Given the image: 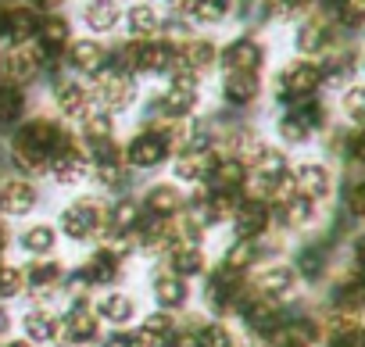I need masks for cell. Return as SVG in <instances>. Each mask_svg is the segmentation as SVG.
Segmentation results:
<instances>
[{"mask_svg": "<svg viewBox=\"0 0 365 347\" xmlns=\"http://www.w3.org/2000/svg\"><path fill=\"white\" fill-rule=\"evenodd\" d=\"M83 279L93 286H108V283H115L118 279V258L111 254V251H97L90 261H86V269H83Z\"/></svg>", "mask_w": 365, "mask_h": 347, "instance_id": "obj_26", "label": "cell"}, {"mask_svg": "<svg viewBox=\"0 0 365 347\" xmlns=\"http://www.w3.org/2000/svg\"><path fill=\"white\" fill-rule=\"evenodd\" d=\"M65 140L68 136L51 118L26 122L22 133L15 136V165H19V172H26V176H43V172H51V161H54V154H58V147Z\"/></svg>", "mask_w": 365, "mask_h": 347, "instance_id": "obj_1", "label": "cell"}, {"mask_svg": "<svg viewBox=\"0 0 365 347\" xmlns=\"http://www.w3.org/2000/svg\"><path fill=\"white\" fill-rule=\"evenodd\" d=\"M244 180H247V168L237 157H219L215 168H212V176H208L212 190H219V194H237L244 187Z\"/></svg>", "mask_w": 365, "mask_h": 347, "instance_id": "obj_19", "label": "cell"}, {"mask_svg": "<svg viewBox=\"0 0 365 347\" xmlns=\"http://www.w3.org/2000/svg\"><path fill=\"white\" fill-rule=\"evenodd\" d=\"M36 33H40V15L36 11H29V8L4 11V36L11 43H29Z\"/></svg>", "mask_w": 365, "mask_h": 347, "instance_id": "obj_20", "label": "cell"}, {"mask_svg": "<svg viewBox=\"0 0 365 347\" xmlns=\"http://www.w3.org/2000/svg\"><path fill=\"white\" fill-rule=\"evenodd\" d=\"M258 258V251H255V240H240L230 254H226V261H222V269H230V272H244L251 261Z\"/></svg>", "mask_w": 365, "mask_h": 347, "instance_id": "obj_40", "label": "cell"}, {"mask_svg": "<svg viewBox=\"0 0 365 347\" xmlns=\"http://www.w3.org/2000/svg\"><path fill=\"white\" fill-rule=\"evenodd\" d=\"M4 347H29L26 340H15V343H4Z\"/></svg>", "mask_w": 365, "mask_h": 347, "instance_id": "obj_59", "label": "cell"}, {"mask_svg": "<svg viewBox=\"0 0 365 347\" xmlns=\"http://www.w3.org/2000/svg\"><path fill=\"white\" fill-rule=\"evenodd\" d=\"M26 286V272L15 265H0V297H15Z\"/></svg>", "mask_w": 365, "mask_h": 347, "instance_id": "obj_43", "label": "cell"}, {"mask_svg": "<svg viewBox=\"0 0 365 347\" xmlns=\"http://www.w3.org/2000/svg\"><path fill=\"white\" fill-rule=\"evenodd\" d=\"M143 208H147V215H154V219H172V215H179V208H182V194H179L175 187H168V183H158V187L147 194Z\"/></svg>", "mask_w": 365, "mask_h": 347, "instance_id": "obj_22", "label": "cell"}, {"mask_svg": "<svg viewBox=\"0 0 365 347\" xmlns=\"http://www.w3.org/2000/svg\"><path fill=\"white\" fill-rule=\"evenodd\" d=\"M226 11H230V0H201V4H197V11H194V19L212 26V22H219Z\"/></svg>", "mask_w": 365, "mask_h": 347, "instance_id": "obj_46", "label": "cell"}, {"mask_svg": "<svg viewBox=\"0 0 365 347\" xmlns=\"http://www.w3.org/2000/svg\"><path fill=\"white\" fill-rule=\"evenodd\" d=\"M326 43H329V29H326V22H304L301 26V33H297V47L304 51V54H319V51H326Z\"/></svg>", "mask_w": 365, "mask_h": 347, "instance_id": "obj_34", "label": "cell"}, {"mask_svg": "<svg viewBox=\"0 0 365 347\" xmlns=\"http://www.w3.org/2000/svg\"><path fill=\"white\" fill-rule=\"evenodd\" d=\"M97 318H108V322L122 326V322L133 318V301L125 294H108V297L97 301Z\"/></svg>", "mask_w": 365, "mask_h": 347, "instance_id": "obj_33", "label": "cell"}, {"mask_svg": "<svg viewBox=\"0 0 365 347\" xmlns=\"http://www.w3.org/2000/svg\"><path fill=\"white\" fill-rule=\"evenodd\" d=\"M258 90H262L258 72H226V79H222V93H226V100L237 104V108L251 104V100L258 97Z\"/></svg>", "mask_w": 365, "mask_h": 347, "instance_id": "obj_18", "label": "cell"}, {"mask_svg": "<svg viewBox=\"0 0 365 347\" xmlns=\"http://www.w3.org/2000/svg\"><path fill=\"white\" fill-rule=\"evenodd\" d=\"M154 297L165 304V308H179V304H187V283H182L175 272L161 269L154 276Z\"/></svg>", "mask_w": 365, "mask_h": 347, "instance_id": "obj_23", "label": "cell"}, {"mask_svg": "<svg viewBox=\"0 0 365 347\" xmlns=\"http://www.w3.org/2000/svg\"><path fill=\"white\" fill-rule=\"evenodd\" d=\"M354 254H358V265L365 269V233H361V237L354 240Z\"/></svg>", "mask_w": 365, "mask_h": 347, "instance_id": "obj_53", "label": "cell"}, {"mask_svg": "<svg viewBox=\"0 0 365 347\" xmlns=\"http://www.w3.org/2000/svg\"><path fill=\"white\" fill-rule=\"evenodd\" d=\"M172 272H175L179 279L205 272V254H201V247H197V244H179V247H172Z\"/></svg>", "mask_w": 365, "mask_h": 347, "instance_id": "obj_28", "label": "cell"}, {"mask_svg": "<svg viewBox=\"0 0 365 347\" xmlns=\"http://www.w3.org/2000/svg\"><path fill=\"white\" fill-rule=\"evenodd\" d=\"M26 333H29V340L47 343V340H54V336L61 333V318H58L54 311L36 308V311H29V315H26Z\"/></svg>", "mask_w": 365, "mask_h": 347, "instance_id": "obj_31", "label": "cell"}, {"mask_svg": "<svg viewBox=\"0 0 365 347\" xmlns=\"http://www.w3.org/2000/svg\"><path fill=\"white\" fill-rule=\"evenodd\" d=\"M40 65H43V51L33 47V43H15L4 58H0V72H4L8 86L29 83V79L40 72Z\"/></svg>", "mask_w": 365, "mask_h": 347, "instance_id": "obj_5", "label": "cell"}, {"mask_svg": "<svg viewBox=\"0 0 365 347\" xmlns=\"http://www.w3.org/2000/svg\"><path fill=\"white\" fill-rule=\"evenodd\" d=\"M90 93H93V100L104 108V115H108V111H125V108L136 100V86H133V79L122 76L118 68L101 72V76H97V86H93Z\"/></svg>", "mask_w": 365, "mask_h": 347, "instance_id": "obj_3", "label": "cell"}, {"mask_svg": "<svg viewBox=\"0 0 365 347\" xmlns=\"http://www.w3.org/2000/svg\"><path fill=\"white\" fill-rule=\"evenodd\" d=\"M172 4H175V11H179L182 19H194V11H197L201 0H172Z\"/></svg>", "mask_w": 365, "mask_h": 347, "instance_id": "obj_52", "label": "cell"}, {"mask_svg": "<svg viewBox=\"0 0 365 347\" xmlns=\"http://www.w3.org/2000/svg\"><path fill=\"white\" fill-rule=\"evenodd\" d=\"M351 157L365 165V129H358V133H354V140H351Z\"/></svg>", "mask_w": 365, "mask_h": 347, "instance_id": "obj_51", "label": "cell"}, {"mask_svg": "<svg viewBox=\"0 0 365 347\" xmlns=\"http://www.w3.org/2000/svg\"><path fill=\"white\" fill-rule=\"evenodd\" d=\"M308 133H312V129H308L301 118H294V115H283V118H279V136H283V140H290V143H304Z\"/></svg>", "mask_w": 365, "mask_h": 347, "instance_id": "obj_45", "label": "cell"}, {"mask_svg": "<svg viewBox=\"0 0 365 347\" xmlns=\"http://www.w3.org/2000/svg\"><path fill=\"white\" fill-rule=\"evenodd\" d=\"M125 157H129V165H136V168H158L165 157H168V143L158 136V133H136L133 140H129V147H125Z\"/></svg>", "mask_w": 365, "mask_h": 347, "instance_id": "obj_8", "label": "cell"}, {"mask_svg": "<svg viewBox=\"0 0 365 347\" xmlns=\"http://www.w3.org/2000/svg\"><path fill=\"white\" fill-rule=\"evenodd\" d=\"M322 83V68L315 61H290L283 72H279V93L290 97V100H301V97H312Z\"/></svg>", "mask_w": 365, "mask_h": 347, "instance_id": "obj_4", "label": "cell"}, {"mask_svg": "<svg viewBox=\"0 0 365 347\" xmlns=\"http://www.w3.org/2000/svg\"><path fill=\"white\" fill-rule=\"evenodd\" d=\"M86 26L93 29V33H108V29H115L118 26V4H115V0H90V4H86Z\"/></svg>", "mask_w": 365, "mask_h": 347, "instance_id": "obj_30", "label": "cell"}, {"mask_svg": "<svg viewBox=\"0 0 365 347\" xmlns=\"http://www.w3.org/2000/svg\"><path fill=\"white\" fill-rule=\"evenodd\" d=\"M312 212H315V204L304 201V197H297V194L279 204V219H283L287 226H304V222H312Z\"/></svg>", "mask_w": 365, "mask_h": 347, "instance_id": "obj_36", "label": "cell"}, {"mask_svg": "<svg viewBox=\"0 0 365 347\" xmlns=\"http://www.w3.org/2000/svg\"><path fill=\"white\" fill-rule=\"evenodd\" d=\"M90 104H93V93L83 83H68V86L58 90V108H61L65 118H79L83 122L90 115Z\"/></svg>", "mask_w": 365, "mask_h": 347, "instance_id": "obj_21", "label": "cell"}, {"mask_svg": "<svg viewBox=\"0 0 365 347\" xmlns=\"http://www.w3.org/2000/svg\"><path fill=\"white\" fill-rule=\"evenodd\" d=\"M104 347H150L143 333H115Z\"/></svg>", "mask_w": 365, "mask_h": 347, "instance_id": "obj_49", "label": "cell"}, {"mask_svg": "<svg viewBox=\"0 0 365 347\" xmlns=\"http://www.w3.org/2000/svg\"><path fill=\"white\" fill-rule=\"evenodd\" d=\"M22 247H26L29 254H47V251L54 247V229H51V226H33V229H26V233H22Z\"/></svg>", "mask_w": 365, "mask_h": 347, "instance_id": "obj_39", "label": "cell"}, {"mask_svg": "<svg viewBox=\"0 0 365 347\" xmlns=\"http://www.w3.org/2000/svg\"><path fill=\"white\" fill-rule=\"evenodd\" d=\"M222 65H226L230 72H258V68L265 65V47H262L258 40H251V36H240V40H233V43L226 47Z\"/></svg>", "mask_w": 365, "mask_h": 347, "instance_id": "obj_10", "label": "cell"}, {"mask_svg": "<svg viewBox=\"0 0 365 347\" xmlns=\"http://www.w3.org/2000/svg\"><path fill=\"white\" fill-rule=\"evenodd\" d=\"M244 297V283H240V272H230V269H219L208 283V304L215 311H226L233 308L237 301Z\"/></svg>", "mask_w": 365, "mask_h": 347, "instance_id": "obj_11", "label": "cell"}, {"mask_svg": "<svg viewBox=\"0 0 365 347\" xmlns=\"http://www.w3.org/2000/svg\"><path fill=\"white\" fill-rule=\"evenodd\" d=\"M240 311H244L247 326L258 329V333H265V336H272V333L283 326V318H279V304H276L272 297H262V294H255V297H240Z\"/></svg>", "mask_w": 365, "mask_h": 347, "instance_id": "obj_6", "label": "cell"}, {"mask_svg": "<svg viewBox=\"0 0 365 347\" xmlns=\"http://www.w3.org/2000/svg\"><path fill=\"white\" fill-rule=\"evenodd\" d=\"M290 180H294V194L312 204L329 194V172L322 165H301L297 172H290Z\"/></svg>", "mask_w": 365, "mask_h": 347, "instance_id": "obj_13", "label": "cell"}, {"mask_svg": "<svg viewBox=\"0 0 365 347\" xmlns=\"http://www.w3.org/2000/svg\"><path fill=\"white\" fill-rule=\"evenodd\" d=\"M83 136H86V143L115 140V125H111V115H86V118H83Z\"/></svg>", "mask_w": 365, "mask_h": 347, "instance_id": "obj_38", "label": "cell"}, {"mask_svg": "<svg viewBox=\"0 0 365 347\" xmlns=\"http://www.w3.org/2000/svg\"><path fill=\"white\" fill-rule=\"evenodd\" d=\"M215 161H219V157H215L208 147H201V150H179V157H175V176L187 180V183H201V180L212 176Z\"/></svg>", "mask_w": 365, "mask_h": 347, "instance_id": "obj_14", "label": "cell"}, {"mask_svg": "<svg viewBox=\"0 0 365 347\" xmlns=\"http://www.w3.org/2000/svg\"><path fill=\"white\" fill-rule=\"evenodd\" d=\"M97 329H101V318L83 301H76L68 308V315L61 318V333H65L68 343H90V340H97Z\"/></svg>", "mask_w": 365, "mask_h": 347, "instance_id": "obj_9", "label": "cell"}, {"mask_svg": "<svg viewBox=\"0 0 365 347\" xmlns=\"http://www.w3.org/2000/svg\"><path fill=\"white\" fill-rule=\"evenodd\" d=\"M125 26H129L133 40H150V36L161 29V19H158V11H154L150 4H133V8L125 11Z\"/></svg>", "mask_w": 365, "mask_h": 347, "instance_id": "obj_24", "label": "cell"}, {"mask_svg": "<svg viewBox=\"0 0 365 347\" xmlns=\"http://www.w3.org/2000/svg\"><path fill=\"white\" fill-rule=\"evenodd\" d=\"M68 61H72L76 72L101 76L104 65H108V51H104V43H97V40H76V43H68Z\"/></svg>", "mask_w": 365, "mask_h": 347, "instance_id": "obj_15", "label": "cell"}, {"mask_svg": "<svg viewBox=\"0 0 365 347\" xmlns=\"http://www.w3.org/2000/svg\"><path fill=\"white\" fill-rule=\"evenodd\" d=\"M336 15H340V22H344V26L361 29V26H365V0H340Z\"/></svg>", "mask_w": 365, "mask_h": 347, "instance_id": "obj_44", "label": "cell"}, {"mask_svg": "<svg viewBox=\"0 0 365 347\" xmlns=\"http://www.w3.org/2000/svg\"><path fill=\"white\" fill-rule=\"evenodd\" d=\"M36 36H40V43H43V47H40L43 58H47V54H61V51L72 43V40H68V22H65V19H54V15H51V19H40V33H36Z\"/></svg>", "mask_w": 365, "mask_h": 347, "instance_id": "obj_25", "label": "cell"}, {"mask_svg": "<svg viewBox=\"0 0 365 347\" xmlns=\"http://www.w3.org/2000/svg\"><path fill=\"white\" fill-rule=\"evenodd\" d=\"M329 347H358V343H354V333H351V336H333Z\"/></svg>", "mask_w": 365, "mask_h": 347, "instance_id": "obj_54", "label": "cell"}, {"mask_svg": "<svg viewBox=\"0 0 365 347\" xmlns=\"http://www.w3.org/2000/svg\"><path fill=\"white\" fill-rule=\"evenodd\" d=\"M8 326H11V318H8V311H4V308H0V336L8 333Z\"/></svg>", "mask_w": 365, "mask_h": 347, "instance_id": "obj_56", "label": "cell"}, {"mask_svg": "<svg viewBox=\"0 0 365 347\" xmlns=\"http://www.w3.org/2000/svg\"><path fill=\"white\" fill-rule=\"evenodd\" d=\"M344 111H347L354 122H361V125H365V86L347 90V97H344Z\"/></svg>", "mask_w": 365, "mask_h": 347, "instance_id": "obj_47", "label": "cell"}, {"mask_svg": "<svg viewBox=\"0 0 365 347\" xmlns=\"http://www.w3.org/2000/svg\"><path fill=\"white\" fill-rule=\"evenodd\" d=\"M26 111L22 90L19 86H0V122H19Z\"/></svg>", "mask_w": 365, "mask_h": 347, "instance_id": "obj_37", "label": "cell"}, {"mask_svg": "<svg viewBox=\"0 0 365 347\" xmlns=\"http://www.w3.org/2000/svg\"><path fill=\"white\" fill-rule=\"evenodd\" d=\"M140 333L147 336L150 347H154V343H168V336L175 333V322H172L165 311H154V315L143 318V329H140Z\"/></svg>", "mask_w": 365, "mask_h": 347, "instance_id": "obj_35", "label": "cell"}, {"mask_svg": "<svg viewBox=\"0 0 365 347\" xmlns=\"http://www.w3.org/2000/svg\"><path fill=\"white\" fill-rule=\"evenodd\" d=\"M336 301H340V308H347V311H358V308H365V279L344 283V286L336 290Z\"/></svg>", "mask_w": 365, "mask_h": 347, "instance_id": "obj_41", "label": "cell"}, {"mask_svg": "<svg viewBox=\"0 0 365 347\" xmlns=\"http://www.w3.org/2000/svg\"><path fill=\"white\" fill-rule=\"evenodd\" d=\"M36 4H40L43 11H58V8L65 4V0H36Z\"/></svg>", "mask_w": 365, "mask_h": 347, "instance_id": "obj_55", "label": "cell"}, {"mask_svg": "<svg viewBox=\"0 0 365 347\" xmlns=\"http://www.w3.org/2000/svg\"><path fill=\"white\" fill-rule=\"evenodd\" d=\"M51 172H54V180H61V183H76V180H83L86 157H83V150H79L76 140H65V143L58 147V154H54V161H51Z\"/></svg>", "mask_w": 365, "mask_h": 347, "instance_id": "obj_17", "label": "cell"}, {"mask_svg": "<svg viewBox=\"0 0 365 347\" xmlns=\"http://www.w3.org/2000/svg\"><path fill=\"white\" fill-rule=\"evenodd\" d=\"M36 204V187L29 180H4L0 183V212L4 215H26Z\"/></svg>", "mask_w": 365, "mask_h": 347, "instance_id": "obj_12", "label": "cell"}, {"mask_svg": "<svg viewBox=\"0 0 365 347\" xmlns=\"http://www.w3.org/2000/svg\"><path fill=\"white\" fill-rule=\"evenodd\" d=\"M312 340H315V326L312 322H283L272 333L276 347H312Z\"/></svg>", "mask_w": 365, "mask_h": 347, "instance_id": "obj_32", "label": "cell"}, {"mask_svg": "<svg viewBox=\"0 0 365 347\" xmlns=\"http://www.w3.org/2000/svg\"><path fill=\"white\" fill-rule=\"evenodd\" d=\"M197 347H233V333H230L226 326L212 322V326H205V329L197 333Z\"/></svg>", "mask_w": 365, "mask_h": 347, "instance_id": "obj_42", "label": "cell"}, {"mask_svg": "<svg viewBox=\"0 0 365 347\" xmlns=\"http://www.w3.org/2000/svg\"><path fill=\"white\" fill-rule=\"evenodd\" d=\"M104 222H108V212H104L97 201H90V197L68 204L65 215H61V229H65L72 240H90V237L104 233Z\"/></svg>", "mask_w": 365, "mask_h": 347, "instance_id": "obj_2", "label": "cell"}, {"mask_svg": "<svg viewBox=\"0 0 365 347\" xmlns=\"http://www.w3.org/2000/svg\"><path fill=\"white\" fill-rule=\"evenodd\" d=\"M283 4H301V0H283Z\"/></svg>", "mask_w": 365, "mask_h": 347, "instance_id": "obj_60", "label": "cell"}, {"mask_svg": "<svg viewBox=\"0 0 365 347\" xmlns=\"http://www.w3.org/2000/svg\"><path fill=\"white\" fill-rule=\"evenodd\" d=\"M4 240H8V233H4V226H0V254H4Z\"/></svg>", "mask_w": 365, "mask_h": 347, "instance_id": "obj_58", "label": "cell"}, {"mask_svg": "<svg viewBox=\"0 0 365 347\" xmlns=\"http://www.w3.org/2000/svg\"><path fill=\"white\" fill-rule=\"evenodd\" d=\"M347 204H351V212H354V215H361V219H365V183H358V187L351 190Z\"/></svg>", "mask_w": 365, "mask_h": 347, "instance_id": "obj_50", "label": "cell"}, {"mask_svg": "<svg viewBox=\"0 0 365 347\" xmlns=\"http://www.w3.org/2000/svg\"><path fill=\"white\" fill-rule=\"evenodd\" d=\"M26 283L36 297H47L58 283H61V265L58 261H36L29 272H26Z\"/></svg>", "mask_w": 365, "mask_h": 347, "instance_id": "obj_29", "label": "cell"}, {"mask_svg": "<svg viewBox=\"0 0 365 347\" xmlns=\"http://www.w3.org/2000/svg\"><path fill=\"white\" fill-rule=\"evenodd\" d=\"M233 226H237L240 240H258L265 233V226H269V208L262 201H244L233 212Z\"/></svg>", "mask_w": 365, "mask_h": 347, "instance_id": "obj_16", "label": "cell"}, {"mask_svg": "<svg viewBox=\"0 0 365 347\" xmlns=\"http://www.w3.org/2000/svg\"><path fill=\"white\" fill-rule=\"evenodd\" d=\"M161 108L168 118H187L197 108V79L194 76H172V86L161 97Z\"/></svg>", "mask_w": 365, "mask_h": 347, "instance_id": "obj_7", "label": "cell"}, {"mask_svg": "<svg viewBox=\"0 0 365 347\" xmlns=\"http://www.w3.org/2000/svg\"><path fill=\"white\" fill-rule=\"evenodd\" d=\"M294 290V269H287V265H272V269H265L262 276H258V294L262 297H283V294H290Z\"/></svg>", "mask_w": 365, "mask_h": 347, "instance_id": "obj_27", "label": "cell"}, {"mask_svg": "<svg viewBox=\"0 0 365 347\" xmlns=\"http://www.w3.org/2000/svg\"><path fill=\"white\" fill-rule=\"evenodd\" d=\"M354 343H358V347H365V329H361V333H354Z\"/></svg>", "mask_w": 365, "mask_h": 347, "instance_id": "obj_57", "label": "cell"}, {"mask_svg": "<svg viewBox=\"0 0 365 347\" xmlns=\"http://www.w3.org/2000/svg\"><path fill=\"white\" fill-rule=\"evenodd\" d=\"M297 265H301V272H304L308 279H315V276L322 272V247H304L301 258H297Z\"/></svg>", "mask_w": 365, "mask_h": 347, "instance_id": "obj_48", "label": "cell"}]
</instances>
